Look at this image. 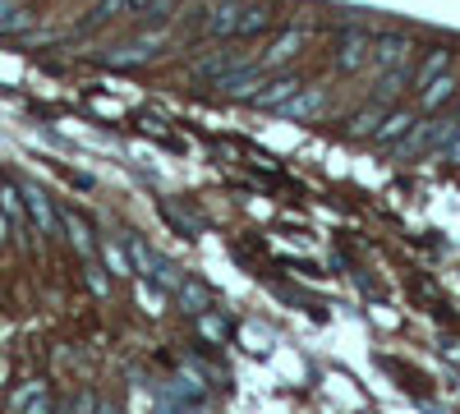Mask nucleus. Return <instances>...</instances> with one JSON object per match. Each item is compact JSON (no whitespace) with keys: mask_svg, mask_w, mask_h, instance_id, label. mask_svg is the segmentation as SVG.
<instances>
[{"mask_svg":"<svg viewBox=\"0 0 460 414\" xmlns=\"http://www.w3.org/2000/svg\"><path fill=\"white\" fill-rule=\"evenodd\" d=\"M447 162H451V166H460V129H456V138L447 143Z\"/></svg>","mask_w":460,"mask_h":414,"instance_id":"30","label":"nucleus"},{"mask_svg":"<svg viewBox=\"0 0 460 414\" xmlns=\"http://www.w3.org/2000/svg\"><path fill=\"white\" fill-rule=\"evenodd\" d=\"M456 88H460V84H456V74H451V69H442L433 84L419 88V101H424V110H442L447 101H456Z\"/></svg>","mask_w":460,"mask_h":414,"instance_id":"17","label":"nucleus"},{"mask_svg":"<svg viewBox=\"0 0 460 414\" xmlns=\"http://www.w3.org/2000/svg\"><path fill=\"white\" fill-rule=\"evenodd\" d=\"M10 414H51V392L42 378H28L10 396Z\"/></svg>","mask_w":460,"mask_h":414,"instance_id":"8","label":"nucleus"},{"mask_svg":"<svg viewBox=\"0 0 460 414\" xmlns=\"http://www.w3.org/2000/svg\"><path fill=\"white\" fill-rule=\"evenodd\" d=\"M299 47H304V37H299L295 28H290V32H281L277 42H272V47L262 51V69H277V65L295 60V56H299Z\"/></svg>","mask_w":460,"mask_h":414,"instance_id":"18","label":"nucleus"},{"mask_svg":"<svg viewBox=\"0 0 460 414\" xmlns=\"http://www.w3.org/2000/svg\"><path fill=\"white\" fill-rule=\"evenodd\" d=\"M60 235H65V244L79 253L84 262H93L97 258V240H93V231H88V221L79 216V212H60Z\"/></svg>","mask_w":460,"mask_h":414,"instance_id":"10","label":"nucleus"},{"mask_svg":"<svg viewBox=\"0 0 460 414\" xmlns=\"http://www.w3.org/2000/svg\"><path fill=\"white\" fill-rule=\"evenodd\" d=\"M299 92V79L295 74H277V79H262L258 84V92L249 97V106H258V110H277L286 97H295Z\"/></svg>","mask_w":460,"mask_h":414,"instance_id":"11","label":"nucleus"},{"mask_svg":"<svg viewBox=\"0 0 460 414\" xmlns=\"http://www.w3.org/2000/svg\"><path fill=\"white\" fill-rule=\"evenodd\" d=\"M410 125H414V110H382V120H377V129H373L368 138H373L377 147H396Z\"/></svg>","mask_w":460,"mask_h":414,"instance_id":"14","label":"nucleus"},{"mask_svg":"<svg viewBox=\"0 0 460 414\" xmlns=\"http://www.w3.org/2000/svg\"><path fill=\"white\" fill-rule=\"evenodd\" d=\"M147 5V0H97L93 5V14L79 23V32H97V28H106L111 19H125V14H138Z\"/></svg>","mask_w":460,"mask_h":414,"instance_id":"12","label":"nucleus"},{"mask_svg":"<svg viewBox=\"0 0 460 414\" xmlns=\"http://www.w3.org/2000/svg\"><path fill=\"white\" fill-rule=\"evenodd\" d=\"M0 212L10 216V225H28V212H23V194H19V184H10V180H0Z\"/></svg>","mask_w":460,"mask_h":414,"instance_id":"23","label":"nucleus"},{"mask_svg":"<svg viewBox=\"0 0 460 414\" xmlns=\"http://www.w3.org/2000/svg\"><path fill=\"white\" fill-rule=\"evenodd\" d=\"M230 69H244V56H221V51H217V56H208V60L194 65V79H203V84L212 79V84H217L221 74H230Z\"/></svg>","mask_w":460,"mask_h":414,"instance_id":"21","label":"nucleus"},{"mask_svg":"<svg viewBox=\"0 0 460 414\" xmlns=\"http://www.w3.org/2000/svg\"><path fill=\"white\" fill-rule=\"evenodd\" d=\"M368 65H377V69H401V65H410V37H405V32H382V37H373Z\"/></svg>","mask_w":460,"mask_h":414,"instance_id":"7","label":"nucleus"},{"mask_svg":"<svg viewBox=\"0 0 460 414\" xmlns=\"http://www.w3.org/2000/svg\"><path fill=\"white\" fill-rule=\"evenodd\" d=\"M277 23V10L262 5V0H244L240 5V19H235V37H258Z\"/></svg>","mask_w":460,"mask_h":414,"instance_id":"13","label":"nucleus"},{"mask_svg":"<svg viewBox=\"0 0 460 414\" xmlns=\"http://www.w3.org/2000/svg\"><path fill=\"white\" fill-rule=\"evenodd\" d=\"M377 120H382V106L373 101L368 110H355V116L345 120V134H350V138H368V134L377 129Z\"/></svg>","mask_w":460,"mask_h":414,"instance_id":"25","label":"nucleus"},{"mask_svg":"<svg viewBox=\"0 0 460 414\" xmlns=\"http://www.w3.org/2000/svg\"><path fill=\"white\" fill-rule=\"evenodd\" d=\"M199 331H203V341H226V336H230V322L217 313V309H208V313H199Z\"/></svg>","mask_w":460,"mask_h":414,"instance_id":"26","label":"nucleus"},{"mask_svg":"<svg viewBox=\"0 0 460 414\" xmlns=\"http://www.w3.org/2000/svg\"><path fill=\"white\" fill-rule=\"evenodd\" d=\"M368 51H373V37L364 28H345L332 42V69L336 74H355V69L368 65Z\"/></svg>","mask_w":460,"mask_h":414,"instance_id":"3","label":"nucleus"},{"mask_svg":"<svg viewBox=\"0 0 460 414\" xmlns=\"http://www.w3.org/2000/svg\"><path fill=\"white\" fill-rule=\"evenodd\" d=\"M277 110H281V116H290L295 125L318 120L323 110H327V88H318V84H299V92H295V97H286Z\"/></svg>","mask_w":460,"mask_h":414,"instance_id":"5","label":"nucleus"},{"mask_svg":"<svg viewBox=\"0 0 460 414\" xmlns=\"http://www.w3.org/2000/svg\"><path fill=\"white\" fill-rule=\"evenodd\" d=\"M405 84H410V65H401V69H382V79H377V88H373V101H377V106H382V101H392Z\"/></svg>","mask_w":460,"mask_h":414,"instance_id":"22","label":"nucleus"},{"mask_svg":"<svg viewBox=\"0 0 460 414\" xmlns=\"http://www.w3.org/2000/svg\"><path fill=\"white\" fill-rule=\"evenodd\" d=\"M125 253H129V262H134V268L152 281V286H162V290H175L180 286V268H175V262L171 258H162L157 249H147L143 240H125Z\"/></svg>","mask_w":460,"mask_h":414,"instance_id":"2","label":"nucleus"},{"mask_svg":"<svg viewBox=\"0 0 460 414\" xmlns=\"http://www.w3.org/2000/svg\"><path fill=\"white\" fill-rule=\"evenodd\" d=\"M456 129H460L456 120H419L414 116V125L396 143V153H401V162H414V157H424V153H442V147L456 138Z\"/></svg>","mask_w":460,"mask_h":414,"instance_id":"1","label":"nucleus"},{"mask_svg":"<svg viewBox=\"0 0 460 414\" xmlns=\"http://www.w3.org/2000/svg\"><path fill=\"white\" fill-rule=\"evenodd\" d=\"M138 14H143V23H157V28H162V23L175 14V0H147Z\"/></svg>","mask_w":460,"mask_h":414,"instance_id":"28","label":"nucleus"},{"mask_svg":"<svg viewBox=\"0 0 460 414\" xmlns=\"http://www.w3.org/2000/svg\"><path fill=\"white\" fill-rule=\"evenodd\" d=\"M240 5H244V0H221V5H212L208 19H203V37H235Z\"/></svg>","mask_w":460,"mask_h":414,"instance_id":"15","label":"nucleus"},{"mask_svg":"<svg viewBox=\"0 0 460 414\" xmlns=\"http://www.w3.org/2000/svg\"><path fill=\"white\" fill-rule=\"evenodd\" d=\"M74 414H115L106 401H97V396H79V405H74Z\"/></svg>","mask_w":460,"mask_h":414,"instance_id":"29","label":"nucleus"},{"mask_svg":"<svg viewBox=\"0 0 460 414\" xmlns=\"http://www.w3.org/2000/svg\"><path fill=\"white\" fill-rule=\"evenodd\" d=\"M97 253H102V262H106V272L111 277H134V262H129V253L120 249V244H97Z\"/></svg>","mask_w":460,"mask_h":414,"instance_id":"24","label":"nucleus"},{"mask_svg":"<svg viewBox=\"0 0 460 414\" xmlns=\"http://www.w3.org/2000/svg\"><path fill=\"white\" fill-rule=\"evenodd\" d=\"M267 79V74L262 69H230V74H221V79H217V92L226 97V101H249L253 92H258V84Z\"/></svg>","mask_w":460,"mask_h":414,"instance_id":"9","label":"nucleus"},{"mask_svg":"<svg viewBox=\"0 0 460 414\" xmlns=\"http://www.w3.org/2000/svg\"><path fill=\"white\" fill-rule=\"evenodd\" d=\"M10 231H14V225H10V216L0 212V244H10Z\"/></svg>","mask_w":460,"mask_h":414,"instance_id":"31","label":"nucleus"},{"mask_svg":"<svg viewBox=\"0 0 460 414\" xmlns=\"http://www.w3.org/2000/svg\"><path fill=\"white\" fill-rule=\"evenodd\" d=\"M157 47H162V32L138 37V42H120V47H111V51L102 56V65H111V69H134V65H143V60L157 56Z\"/></svg>","mask_w":460,"mask_h":414,"instance_id":"6","label":"nucleus"},{"mask_svg":"<svg viewBox=\"0 0 460 414\" xmlns=\"http://www.w3.org/2000/svg\"><path fill=\"white\" fill-rule=\"evenodd\" d=\"M84 277H88V290H93L97 299H111V281H106V268H97V258L84 262Z\"/></svg>","mask_w":460,"mask_h":414,"instance_id":"27","label":"nucleus"},{"mask_svg":"<svg viewBox=\"0 0 460 414\" xmlns=\"http://www.w3.org/2000/svg\"><path fill=\"white\" fill-rule=\"evenodd\" d=\"M19 194H23V212H28V221L37 225V235H47V240H56L60 235V207L37 189V184H19Z\"/></svg>","mask_w":460,"mask_h":414,"instance_id":"4","label":"nucleus"},{"mask_svg":"<svg viewBox=\"0 0 460 414\" xmlns=\"http://www.w3.org/2000/svg\"><path fill=\"white\" fill-rule=\"evenodd\" d=\"M442 69H451V51H447V47H433V51L424 56V65H419V69L410 74V84H414V88H424V84H433V79H438Z\"/></svg>","mask_w":460,"mask_h":414,"instance_id":"20","label":"nucleus"},{"mask_svg":"<svg viewBox=\"0 0 460 414\" xmlns=\"http://www.w3.org/2000/svg\"><path fill=\"white\" fill-rule=\"evenodd\" d=\"M175 299L184 304V313H189V318H199V313L217 309V304H212V290H208L203 281H194V277H180V286H175Z\"/></svg>","mask_w":460,"mask_h":414,"instance_id":"16","label":"nucleus"},{"mask_svg":"<svg viewBox=\"0 0 460 414\" xmlns=\"http://www.w3.org/2000/svg\"><path fill=\"white\" fill-rule=\"evenodd\" d=\"M32 28V10L28 5H10V0H0V37H23Z\"/></svg>","mask_w":460,"mask_h":414,"instance_id":"19","label":"nucleus"}]
</instances>
